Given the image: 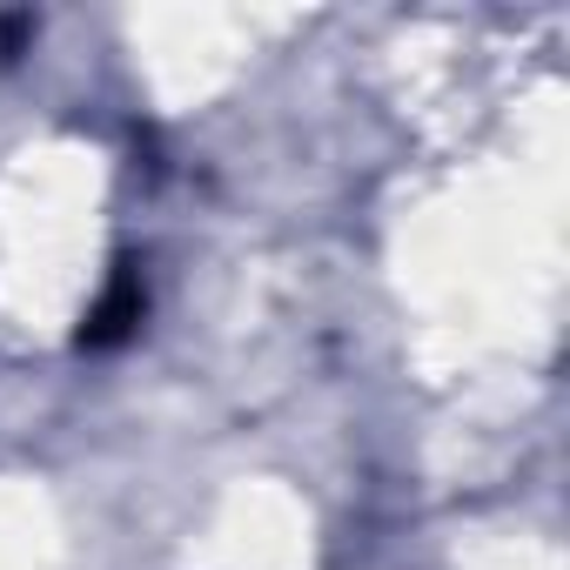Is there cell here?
Wrapping results in <instances>:
<instances>
[{
    "instance_id": "cell-1",
    "label": "cell",
    "mask_w": 570,
    "mask_h": 570,
    "mask_svg": "<svg viewBox=\"0 0 570 570\" xmlns=\"http://www.w3.org/2000/svg\"><path fill=\"white\" fill-rule=\"evenodd\" d=\"M141 316H148V289H141V268L135 262H115V275H108V289H101V303L88 309V323H81V350H115V343H128L135 330H141Z\"/></svg>"
}]
</instances>
